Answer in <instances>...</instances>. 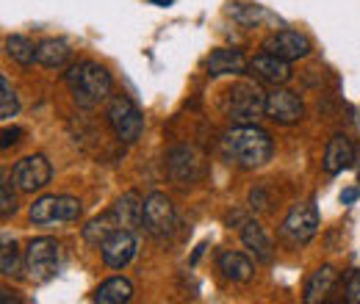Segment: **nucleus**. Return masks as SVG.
Listing matches in <instances>:
<instances>
[{
	"instance_id": "bb28decb",
	"label": "nucleus",
	"mask_w": 360,
	"mask_h": 304,
	"mask_svg": "<svg viewBox=\"0 0 360 304\" xmlns=\"http://www.w3.org/2000/svg\"><path fill=\"white\" fill-rule=\"evenodd\" d=\"M344 299L349 304H360V268L347 271V277H344Z\"/></svg>"
},
{
	"instance_id": "f3484780",
	"label": "nucleus",
	"mask_w": 360,
	"mask_h": 304,
	"mask_svg": "<svg viewBox=\"0 0 360 304\" xmlns=\"http://www.w3.org/2000/svg\"><path fill=\"white\" fill-rule=\"evenodd\" d=\"M247 58L241 55V50H230V47H219L205 58V70L211 78H222V75H241L247 72Z\"/></svg>"
},
{
	"instance_id": "a878e982",
	"label": "nucleus",
	"mask_w": 360,
	"mask_h": 304,
	"mask_svg": "<svg viewBox=\"0 0 360 304\" xmlns=\"http://www.w3.org/2000/svg\"><path fill=\"white\" fill-rule=\"evenodd\" d=\"M17 111H20V103H17V94H14V88L8 84V78L3 75L0 78V117L8 122L11 117H17Z\"/></svg>"
},
{
	"instance_id": "a211bd4d",
	"label": "nucleus",
	"mask_w": 360,
	"mask_h": 304,
	"mask_svg": "<svg viewBox=\"0 0 360 304\" xmlns=\"http://www.w3.org/2000/svg\"><path fill=\"white\" fill-rule=\"evenodd\" d=\"M335 285H338V271H335L333 265H321V268H316L314 274H311V279H308V285H305V296H302V302L305 304L324 302V299L333 293Z\"/></svg>"
},
{
	"instance_id": "412c9836",
	"label": "nucleus",
	"mask_w": 360,
	"mask_h": 304,
	"mask_svg": "<svg viewBox=\"0 0 360 304\" xmlns=\"http://www.w3.org/2000/svg\"><path fill=\"white\" fill-rule=\"evenodd\" d=\"M94 302L100 304H122V302H131L134 299V285L125 279V277H114V279H105L97 291H94V296H91Z\"/></svg>"
},
{
	"instance_id": "f257e3e1",
	"label": "nucleus",
	"mask_w": 360,
	"mask_h": 304,
	"mask_svg": "<svg viewBox=\"0 0 360 304\" xmlns=\"http://www.w3.org/2000/svg\"><path fill=\"white\" fill-rule=\"evenodd\" d=\"M271 152V136L258 125H236L222 136V155L227 164L238 169H261L264 164H269Z\"/></svg>"
},
{
	"instance_id": "4468645a",
	"label": "nucleus",
	"mask_w": 360,
	"mask_h": 304,
	"mask_svg": "<svg viewBox=\"0 0 360 304\" xmlns=\"http://www.w3.org/2000/svg\"><path fill=\"white\" fill-rule=\"evenodd\" d=\"M141 211H144V202L139 199V194L128 191L114 202V208L103 218L111 230H136L141 224Z\"/></svg>"
},
{
	"instance_id": "f03ea898",
	"label": "nucleus",
	"mask_w": 360,
	"mask_h": 304,
	"mask_svg": "<svg viewBox=\"0 0 360 304\" xmlns=\"http://www.w3.org/2000/svg\"><path fill=\"white\" fill-rule=\"evenodd\" d=\"M67 86L72 91V100L78 108L91 111L97 108L108 94H111V75L103 64H94V61H78L67 70L64 75Z\"/></svg>"
},
{
	"instance_id": "ddd939ff",
	"label": "nucleus",
	"mask_w": 360,
	"mask_h": 304,
	"mask_svg": "<svg viewBox=\"0 0 360 304\" xmlns=\"http://www.w3.org/2000/svg\"><path fill=\"white\" fill-rule=\"evenodd\" d=\"M355 141L344 133H335L330 141H327V150H324V161H321V169L327 174H341L347 169L355 166Z\"/></svg>"
},
{
	"instance_id": "6e6552de",
	"label": "nucleus",
	"mask_w": 360,
	"mask_h": 304,
	"mask_svg": "<svg viewBox=\"0 0 360 304\" xmlns=\"http://www.w3.org/2000/svg\"><path fill=\"white\" fill-rule=\"evenodd\" d=\"M141 224H144V230L153 235V238H169L172 232H175V224H178V218H175V208H172V202L167 199V194H150L147 199H144V211H141Z\"/></svg>"
},
{
	"instance_id": "cd10ccee",
	"label": "nucleus",
	"mask_w": 360,
	"mask_h": 304,
	"mask_svg": "<svg viewBox=\"0 0 360 304\" xmlns=\"http://www.w3.org/2000/svg\"><path fill=\"white\" fill-rule=\"evenodd\" d=\"M0 216L8 218L14 211H17V202H14V194H11V185H8V180L3 177V185H0Z\"/></svg>"
},
{
	"instance_id": "1a4fd4ad",
	"label": "nucleus",
	"mask_w": 360,
	"mask_h": 304,
	"mask_svg": "<svg viewBox=\"0 0 360 304\" xmlns=\"http://www.w3.org/2000/svg\"><path fill=\"white\" fill-rule=\"evenodd\" d=\"M53 177V166L45 155H28L22 161H17V166L11 169V183L25 191V194H34V191H42Z\"/></svg>"
},
{
	"instance_id": "4be33fe9",
	"label": "nucleus",
	"mask_w": 360,
	"mask_h": 304,
	"mask_svg": "<svg viewBox=\"0 0 360 304\" xmlns=\"http://www.w3.org/2000/svg\"><path fill=\"white\" fill-rule=\"evenodd\" d=\"M72 50L64 39H45L42 44H37V61L47 67V70H58L70 61Z\"/></svg>"
},
{
	"instance_id": "7c9ffc66",
	"label": "nucleus",
	"mask_w": 360,
	"mask_h": 304,
	"mask_svg": "<svg viewBox=\"0 0 360 304\" xmlns=\"http://www.w3.org/2000/svg\"><path fill=\"white\" fill-rule=\"evenodd\" d=\"M341 202H344V205H352V202H358V188H347V191L341 194Z\"/></svg>"
},
{
	"instance_id": "9b49d317",
	"label": "nucleus",
	"mask_w": 360,
	"mask_h": 304,
	"mask_svg": "<svg viewBox=\"0 0 360 304\" xmlns=\"http://www.w3.org/2000/svg\"><path fill=\"white\" fill-rule=\"evenodd\" d=\"M167 172L169 177L178 183V185H186V183H197L200 174H202V161L197 155V150L180 144V147H172L167 152Z\"/></svg>"
},
{
	"instance_id": "dca6fc26",
	"label": "nucleus",
	"mask_w": 360,
	"mask_h": 304,
	"mask_svg": "<svg viewBox=\"0 0 360 304\" xmlns=\"http://www.w3.org/2000/svg\"><path fill=\"white\" fill-rule=\"evenodd\" d=\"M250 70L264 81V84H271V86H283L291 81V61L274 55V53H258L252 61H250Z\"/></svg>"
},
{
	"instance_id": "20e7f679",
	"label": "nucleus",
	"mask_w": 360,
	"mask_h": 304,
	"mask_svg": "<svg viewBox=\"0 0 360 304\" xmlns=\"http://www.w3.org/2000/svg\"><path fill=\"white\" fill-rule=\"evenodd\" d=\"M58 258H61V252H58V241L56 238H34L28 244L25 255H22V260H25L22 271L37 285L50 282L58 274Z\"/></svg>"
},
{
	"instance_id": "b1692460",
	"label": "nucleus",
	"mask_w": 360,
	"mask_h": 304,
	"mask_svg": "<svg viewBox=\"0 0 360 304\" xmlns=\"http://www.w3.org/2000/svg\"><path fill=\"white\" fill-rule=\"evenodd\" d=\"M227 14L236 22H241V25H258L266 17V8L258 6V3H230L227 6Z\"/></svg>"
},
{
	"instance_id": "393cba45",
	"label": "nucleus",
	"mask_w": 360,
	"mask_h": 304,
	"mask_svg": "<svg viewBox=\"0 0 360 304\" xmlns=\"http://www.w3.org/2000/svg\"><path fill=\"white\" fill-rule=\"evenodd\" d=\"M22 265H25V260H20L17 244L3 238V249H0V271H3V277H17Z\"/></svg>"
},
{
	"instance_id": "423d86ee",
	"label": "nucleus",
	"mask_w": 360,
	"mask_h": 304,
	"mask_svg": "<svg viewBox=\"0 0 360 304\" xmlns=\"http://www.w3.org/2000/svg\"><path fill=\"white\" fill-rule=\"evenodd\" d=\"M105 119H108L111 131H114V136L122 144H134V141L141 138V133H144V117H141V111L136 108L128 97H122V94L111 100V105L105 111Z\"/></svg>"
},
{
	"instance_id": "0eeeda50",
	"label": "nucleus",
	"mask_w": 360,
	"mask_h": 304,
	"mask_svg": "<svg viewBox=\"0 0 360 304\" xmlns=\"http://www.w3.org/2000/svg\"><path fill=\"white\" fill-rule=\"evenodd\" d=\"M81 213H84L81 199H75V197H56V194L39 197L28 208V218L34 224H39V227L56 224V221H78Z\"/></svg>"
},
{
	"instance_id": "5701e85b",
	"label": "nucleus",
	"mask_w": 360,
	"mask_h": 304,
	"mask_svg": "<svg viewBox=\"0 0 360 304\" xmlns=\"http://www.w3.org/2000/svg\"><path fill=\"white\" fill-rule=\"evenodd\" d=\"M6 55L17 61L20 67H31L37 61V47L28 42L25 37H8L6 39Z\"/></svg>"
},
{
	"instance_id": "2f4dec72",
	"label": "nucleus",
	"mask_w": 360,
	"mask_h": 304,
	"mask_svg": "<svg viewBox=\"0 0 360 304\" xmlns=\"http://www.w3.org/2000/svg\"><path fill=\"white\" fill-rule=\"evenodd\" d=\"M150 3H155V6H169L172 0H150Z\"/></svg>"
},
{
	"instance_id": "6ab92c4d",
	"label": "nucleus",
	"mask_w": 360,
	"mask_h": 304,
	"mask_svg": "<svg viewBox=\"0 0 360 304\" xmlns=\"http://www.w3.org/2000/svg\"><path fill=\"white\" fill-rule=\"evenodd\" d=\"M241 244L255 255V260L271 263V258H274L269 235L264 232V227L258 221H244V227H241Z\"/></svg>"
},
{
	"instance_id": "9d476101",
	"label": "nucleus",
	"mask_w": 360,
	"mask_h": 304,
	"mask_svg": "<svg viewBox=\"0 0 360 304\" xmlns=\"http://www.w3.org/2000/svg\"><path fill=\"white\" fill-rule=\"evenodd\" d=\"M136 246H139V241H136L134 230H114V232H108L103 238L100 255H103V263L108 268H125L128 263L134 260Z\"/></svg>"
},
{
	"instance_id": "c756f323",
	"label": "nucleus",
	"mask_w": 360,
	"mask_h": 304,
	"mask_svg": "<svg viewBox=\"0 0 360 304\" xmlns=\"http://www.w3.org/2000/svg\"><path fill=\"white\" fill-rule=\"evenodd\" d=\"M20 136H22L20 128H6V131H3V150H8L11 144H17V141H20Z\"/></svg>"
},
{
	"instance_id": "39448f33",
	"label": "nucleus",
	"mask_w": 360,
	"mask_h": 304,
	"mask_svg": "<svg viewBox=\"0 0 360 304\" xmlns=\"http://www.w3.org/2000/svg\"><path fill=\"white\" fill-rule=\"evenodd\" d=\"M319 232V208L314 202H302V205H294L291 213L283 218L280 224V238L283 244L288 246H305L314 241V235Z\"/></svg>"
},
{
	"instance_id": "2eb2a0df",
	"label": "nucleus",
	"mask_w": 360,
	"mask_h": 304,
	"mask_svg": "<svg viewBox=\"0 0 360 304\" xmlns=\"http://www.w3.org/2000/svg\"><path fill=\"white\" fill-rule=\"evenodd\" d=\"M264 50L285 58V61H300L311 53V42H308V37H302L297 31H277L264 39Z\"/></svg>"
},
{
	"instance_id": "f8f14e48",
	"label": "nucleus",
	"mask_w": 360,
	"mask_h": 304,
	"mask_svg": "<svg viewBox=\"0 0 360 304\" xmlns=\"http://www.w3.org/2000/svg\"><path fill=\"white\" fill-rule=\"evenodd\" d=\"M266 117L280 125H294L305 117V105L294 91L274 86V91L266 94Z\"/></svg>"
},
{
	"instance_id": "aec40b11",
	"label": "nucleus",
	"mask_w": 360,
	"mask_h": 304,
	"mask_svg": "<svg viewBox=\"0 0 360 304\" xmlns=\"http://www.w3.org/2000/svg\"><path fill=\"white\" fill-rule=\"evenodd\" d=\"M217 265H219L222 277L230 279V282H247L252 277V271H255L252 260L247 255H241V252H222Z\"/></svg>"
},
{
	"instance_id": "c85d7f7f",
	"label": "nucleus",
	"mask_w": 360,
	"mask_h": 304,
	"mask_svg": "<svg viewBox=\"0 0 360 304\" xmlns=\"http://www.w3.org/2000/svg\"><path fill=\"white\" fill-rule=\"evenodd\" d=\"M247 205H250L252 211H258V213H261V211H266V208H269V197H266V191H264L261 185H258V188H252V191H250Z\"/></svg>"
},
{
	"instance_id": "7ed1b4c3",
	"label": "nucleus",
	"mask_w": 360,
	"mask_h": 304,
	"mask_svg": "<svg viewBox=\"0 0 360 304\" xmlns=\"http://www.w3.org/2000/svg\"><path fill=\"white\" fill-rule=\"evenodd\" d=\"M225 111L236 125H255L266 114V94L258 84H236L227 88Z\"/></svg>"
}]
</instances>
